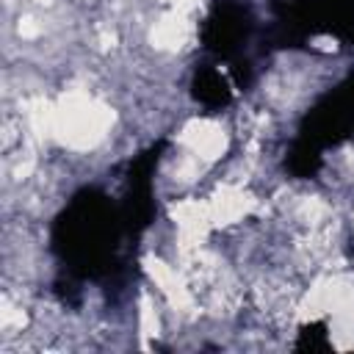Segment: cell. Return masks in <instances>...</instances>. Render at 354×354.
I'll return each instance as SVG.
<instances>
[{"label": "cell", "mask_w": 354, "mask_h": 354, "mask_svg": "<svg viewBox=\"0 0 354 354\" xmlns=\"http://www.w3.org/2000/svg\"><path fill=\"white\" fill-rule=\"evenodd\" d=\"M113 113L108 105L86 97V94H66L50 111V133L75 149L94 147L105 130L111 127Z\"/></svg>", "instance_id": "cell-1"}, {"label": "cell", "mask_w": 354, "mask_h": 354, "mask_svg": "<svg viewBox=\"0 0 354 354\" xmlns=\"http://www.w3.org/2000/svg\"><path fill=\"white\" fill-rule=\"evenodd\" d=\"M183 144L191 149V155L196 160H216L224 147H227V136L218 124L210 122H191L183 133Z\"/></svg>", "instance_id": "cell-2"}, {"label": "cell", "mask_w": 354, "mask_h": 354, "mask_svg": "<svg viewBox=\"0 0 354 354\" xmlns=\"http://www.w3.org/2000/svg\"><path fill=\"white\" fill-rule=\"evenodd\" d=\"M207 207H210V218H213L216 224H232V221H238V218H243V216L249 213L252 199H249L243 191L224 185V188L210 199Z\"/></svg>", "instance_id": "cell-3"}, {"label": "cell", "mask_w": 354, "mask_h": 354, "mask_svg": "<svg viewBox=\"0 0 354 354\" xmlns=\"http://www.w3.org/2000/svg\"><path fill=\"white\" fill-rule=\"evenodd\" d=\"M185 33H188V25H185V19L174 11V14L163 17V19L152 28V41H155V47H160V50H177V47L183 44Z\"/></svg>", "instance_id": "cell-4"}, {"label": "cell", "mask_w": 354, "mask_h": 354, "mask_svg": "<svg viewBox=\"0 0 354 354\" xmlns=\"http://www.w3.org/2000/svg\"><path fill=\"white\" fill-rule=\"evenodd\" d=\"M141 326H144V335H155L158 332V318H155V310H152V304L147 299L141 301Z\"/></svg>", "instance_id": "cell-5"}, {"label": "cell", "mask_w": 354, "mask_h": 354, "mask_svg": "<svg viewBox=\"0 0 354 354\" xmlns=\"http://www.w3.org/2000/svg\"><path fill=\"white\" fill-rule=\"evenodd\" d=\"M17 30H19L22 39H36V36L41 33V25H39L33 17H22L19 25H17Z\"/></svg>", "instance_id": "cell-6"}, {"label": "cell", "mask_w": 354, "mask_h": 354, "mask_svg": "<svg viewBox=\"0 0 354 354\" xmlns=\"http://www.w3.org/2000/svg\"><path fill=\"white\" fill-rule=\"evenodd\" d=\"M335 39H315V47H321V50H335Z\"/></svg>", "instance_id": "cell-7"}, {"label": "cell", "mask_w": 354, "mask_h": 354, "mask_svg": "<svg viewBox=\"0 0 354 354\" xmlns=\"http://www.w3.org/2000/svg\"><path fill=\"white\" fill-rule=\"evenodd\" d=\"M166 3H174V6H185V0H166Z\"/></svg>", "instance_id": "cell-8"}, {"label": "cell", "mask_w": 354, "mask_h": 354, "mask_svg": "<svg viewBox=\"0 0 354 354\" xmlns=\"http://www.w3.org/2000/svg\"><path fill=\"white\" fill-rule=\"evenodd\" d=\"M39 3H47V0H39Z\"/></svg>", "instance_id": "cell-9"}]
</instances>
